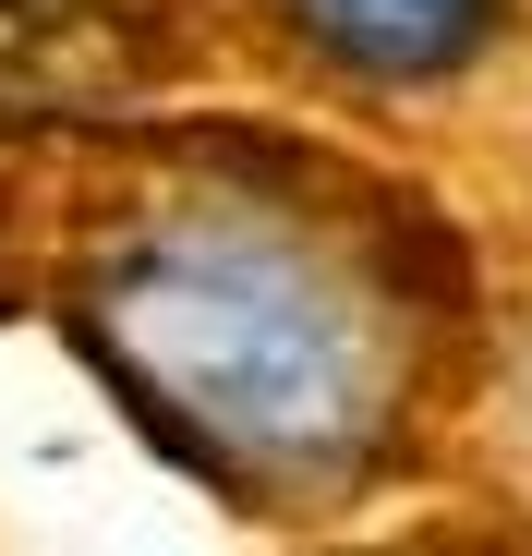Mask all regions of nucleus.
<instances>
[{
  "mask_svg": "<svg viewBox=\"0 0 532 556\" xmlns=\"http://www.w3.org/2000/svg\"><path fill=\"white\" fill-rule=\"evenodd\" d=\"M25 291H37V278H25V242H13V194H0V327L25 315Z\"/></svg>",
  "mask_w": 532,
  "mask_h": 556,
  "instance_id": "4",
  "label": "nucleus"
},
{
  "mask_svg": "<svg viewBox=\"0 0 532 556\" xmlns=\"http://www.w3.org/2000/svg\"><path fill=\"white\" fill-rule=\"evenodd\" d=\"M266 13L315 73L364 85V98H448L508 49L520 0H266Z\"/></svg>",
  "mask_w": 532,
  "mask_h": 556,
  "instance_id": "3",
  "label": "nucleus"
},
{
  "mask_svg": "<svg viewBox=\"0 0 532 556\" xmlns=\"http://www.w3.org/2000/svg\"><path fill=\"white\" fill-rule=\"evenodd\" d=\"M49 303L157 459L266 520L400 484L460 388V242L291 134H169L85 194Z\"/></svg>",
  "mask_w": 532,
  "mask_h": 556,
  "instance_id": "1",
  "label": "nucleus"
},
{
  "mask_svg": "<svg viewBox=\"0 0 532 556\" xmlns=\"http://www.w3.org/2000/svg\"><path fill=\"white\" fill-rule=\"evenodd\" d=\"M364 556H448V544H364Z\"/></svg>",
  "mask_w": 532,
  "mask_h": 556,
  "instance_id": "5",
  "label": "nucleus"
},
{
  "mask_svg": "<svg viewBox=\"0 0 532 556\" xmlns=\"http://www.w3.org/2000/svg\"><path fill=\"white\" fill-rule=\"evenodd\" d=\"M157 49L169 13L145 0H0V146L134 110L157 85Z\"/></svg>",
  "mask_w": 532,
  "mask_h": 556,
  "instance_id": "2",
  "label": "nucleus"
}]
</instances>
